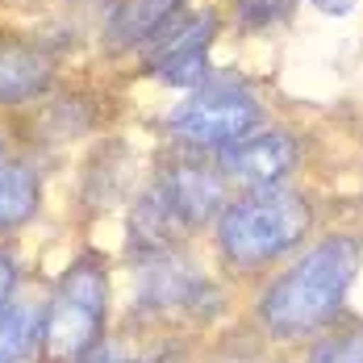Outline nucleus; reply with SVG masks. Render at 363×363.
I'll return each instance as SVG.
<instances>
[{
	"label": "nucleus",
	"mask_w": 363,
	"mask_h": 363,
	"mask_svg": "<svg viewBox=\"0 0 363 363\" xmlns=\"http://www.w3.org/2000/svg\"><path fill=\"white\" fill-rule=\"evenodd\" d=\"M359 242L355 238H326L313 251H305L289 272L267 289L259 318L276 338H301L313 334L326 322H334V313L342 309L351 280L359 272Z\"/></svg>",
	"instance_id": "1"
},
{
	"label": "nucleus",
	"mask_w": 363,
	"mask_h": 363,
	"mask_svg": "<svg viewBox=\"0 0 363 363\" xmlns=\"http://www.w3.org/2000/svg\"><path fill=\"white\" fill-rule=\"evenodd\" d=\"M313 225V209L301 192L289 188H255L251 196L230 201L218 213V251L234 267H263L292 247Z\"/></svg>",
	"instance_id": "2"
},
{
	"label": "nucleus",
	"mask_w": 363,
	"mask_h": 363,
	"mask_svg": "<svg viewBox=\"0 0 363 363\" xmlns=\"http://www.w3.org/2000/svg\"><path fill=\"white\" fill-rule=\"evenodd\" d=\"M109 313V276L96 255L75 259L63 272L59 289L50 292V305L42 313V342L46 355L59 363H75L96 351L101 330Z\"/></svg>",
	"instance_id": "3"
},
{
	"label": "nucleus",
	"mask_w": 363,
	"mask_h": 363,
	"mask_svg": "<svg viewBox=\"0 0 363 363\" xmlns=\"http://www.w3.org/2000/svg\"><path fill=\"white\" fill-rule=\"evenodd\" d=\"M263 121V105L234 75H205L167 117L172 138L192 150H225Z\"/></svg>",
	"instance_id": "4"
},
{
	"label": "nucleus",
	"mask_w": 363,
	"mask_h": 363,
	"mask_svg": "<svg viewBox=\"0 0 363 363\" xmlns=\"http://www.w3.org/2000/svg\"><path fill=\"white\" fill-rule=\"evenodd\" d=\"M218 38V13H192L184 21H172L150 42V67L172 88H196L209 75V46Z\"/></svg>",
	"instance_id": "5"
},
{
	"label": "nucleus",
	"mask_w": 363,
	"mask_h": 363,
	"mask_svg": "<svg viewBox=\"0 0 363 363\" xmlns=\"http://www.w3.org/2000/svg\"><path fill=\"white\" fill-rule=\"evenodd\" d=\"M296 138L289 130H251L247 138L218 150V172L225 184H247V188H276L296 167Z\"/></svg>",
	"instance_id": "6"
},
{
	"label": "nucleus",
	"mask_w": 363,
	"mask_h": 363,
	"mask_svg": "<svg viewBox=\"0 0 363 363\" xmlns=\"http://www.w3.org/2000/svg\"><path fill=\"white\" fill-rule=\"evenodd\" d=\"M155 188L163 192L172 213L184 221V230H196L225 209V176L205 163H176L155 180Z\"/></svg>",
	"instance_id": "7"
},
{
	"label": "nucleus",
	"mask_w": 363,
	"mask_h": 363,
	"mask_svg": "<svg viewBox=\"0 0 363 363\" xmlns=\"http://www.w3.org/2000/svg\"><path fill=\"white\" fill-rule=\"evenodd\" d=\"M50 79H55V63L42 46L17 38L0 42V109L38 101L50 88Z\"/></svg>",
	"instance_id": "8"
},
{
	"label": "nucleus",
	"mask_w": 363,
	"mask_h": 363,
	"mask_svg": "<svg viewBox=\"0 0 363 363\" xmlns=\"http://www.w3.org/2000/svg\"><path fill=\"white\" fill-rule=\"evenodd\" d=\"M184 0H117L105 17V42L113 50L150 46L176 17Z\"/></svg>",
	"instance_id": "9"
},
{
	"label": "nucleus",
	"mask_w": 363,
	"mask_h": 363,
	"mask_svg": "<svg viewBox=\"0 0 363 363\" xmlns=\"http://www.w3.org/2000/svg\"><path fill=\"white\" fill-rule=\"evenodd\" d=\"M205 296V280L192 272V263H180L167 251H159L155 263L143 267V305L150 309H184Z\"/></svg>",
	"instance_id": "10"
},
{
	"label": "nucleus",
	"mask_w": 363,
	"mask_h": 363,
	"mask_svg": "<svg viewBox=\"0 0 363 363\" xmlns=\"http://www.w3.org/2000/svg\"><path fill=\"white\" fill-rule=\"evenodd\" d=\"M42 201V180L30 163H4L0 172V234L21 230L38 213Z\"/></svg>",
	"instance_id": "11"
},
{
	"label": "nucleus",
	"mask_w": 363,
	"mask_h": 363,
	"mask_svg": "<svg viewBox=\"0 0 363 363\" xmlns=\"http://www.w3.org/2000/svg\"><path fill=\"white\" fill-rule=\"evenodd\" d=\"M42 338V313L30 301L0 305V363H21Z\"/></svg>",
	"instance_id": "12"
},
{
	"label": "nucleus",
	"mask_w": 363,
	"mask_h": 363,
	"mask_svg": "<svg viewBox=\"0 0 363 363\" xmlns=\"http://www.w3.org/2000/svg\"><path fill=\"white\" fill-rule=\"evenodd\" d=\"M296 9V0H238V26L242 30H272Z\"/></svg>",
	"instance_id": "13"
},
{
	"label": "nucleus",
	"mask_w": 363,
	"mask_h": 363,
	"mask_svg": "<svg viewBox=\"0 0 363 363\" xmlns=\"http://www.w3.org/2000/svg\"><path fill=\"white\" fill-rule=\"evenodd\" d=\"M309 363H363V330H347V334H330L313 347Z\"/></svg>",
	"instance_id": "14"
},
{
	"label": "nucleus",
	"mask_w": 363,
	"mask_h": 363,
	"mask_svg": "<svg viewBox=\"0 0 363 363\" xmlns=\"http://www.w3.org/2000/svg\"><path fill=\"white\" fill-rule=\"evenodd\" d=\"M13 289H17V263H13V255L0 251V305L13 301Z\"/></svg>",
	"instance_id": "15"
},
{
	"label": "nucleus",
	"mask_w": 363,
	"mask_h": 363,
	"mask_svg": "<svg viewBox=\"0 0 363 363\" xmlns=\"http://www.w3.org/2000/svg\"><path fill=\"white\" fill-rule=\"evenodd\" d=\"M322 13H330V17H347L351 9H355V0H313Z\"/></svg>",
	"instance_id": "16"
},
{
	"label": "nucleus",
	"mask_w": 363,
	"mask_h": 363,
	"mask_svg": "<svg viewBox=\"0 0 363 363\" xmlns=\"http://www.w3.org/2000/svg\"><path fill=\"white\" fill-rule=\"evenodd\" d=\"M84 363H134V359H125L117 351H101V355H84Z\"/></svg>",
	"instance_id": "17"
},
{
	"label": "nucleus",
	"mask_w": 363,
	"mask_h": 363,
	"mask_svg": "<svg viewBox=\"0 0 363 363\" xmlns=\"http://www.w3.org/2000/svg\"><path fill=\"white\" fill-rule=\"evenodd\" d=\"M4 163H9V146H4V138H0V172H4Z\"/></svg>",
	"instance_id": "18"
}]
</instances>
